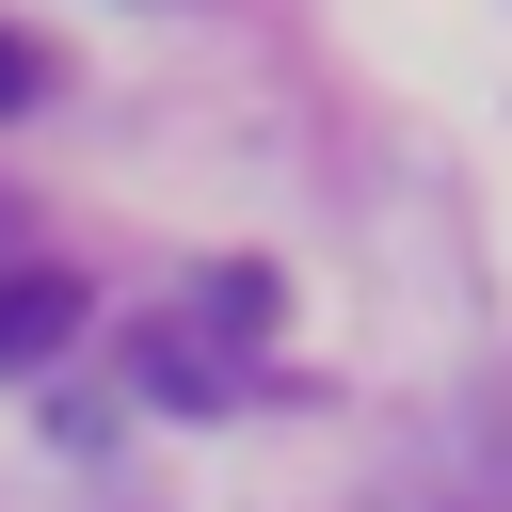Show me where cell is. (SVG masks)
<instances>
[{
  "instance_id": "6da1fadb",
  "label": "cell",
  "mask_w": 512,
  "mask_h": 512,
  "mask_svg": "<svg viewBox=\"0 0 512 512\" xmlns=\"http://www.w3.org/2000/svg\"><path fill=\"white\" fill-rule=\"evenodd\" d=\"M272 320H288V288H272L256 256H224V272H192L160 320H128V384H144V400H176V416H224V400L256 384Z\"/></svg>"
},
{
  "instance_id": "7a4b0ae2",
  "label": "cell",
  "mask_w": 512,
  "mask_h": 512,
  "mask_svg": "<svg viewBox=\"0 0 512 512\" xmlns=\"http://www.w3.org/2000/svg\"><path fill=\"white\" fill-rule=\"evenodd\" d=\"M64 336H80V272H0V384L48 368Z\"/></svg>"
},
{
  "instance_id": "3957f363",
  "label": "cell",
  "mask_w": 512,
  "mask_h": 512,
  "mask_svg": "<svg viewBox=\"0 0 512 512\" xmlns=\"http://www.w3.org/2000/svg\"><path fill=\"white\" fill-rule=\"evenodd\" d=\"M32 96H48V48H32V32H0V112H32Z\"/></svg>"
}]
</instances>
